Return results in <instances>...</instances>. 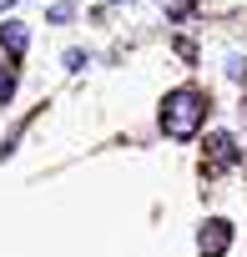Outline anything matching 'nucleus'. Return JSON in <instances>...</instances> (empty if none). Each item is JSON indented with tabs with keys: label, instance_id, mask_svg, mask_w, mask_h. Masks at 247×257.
I'll return each mask as SVG.
<instances>
[{
	"label": "nucleus",
	"instance_id": "obj_4",
	"mask_svg": "<svg viewBox=\"0 0 247 257\" xmlns=\"http://www.w3.org/2000/svg\"><path fill=\"white\" fill-rule=\"evenodd\" d=\"M0 46H6V56H11V61H16V56H26V46H31V26L6 21V26H0Z\"/></svg>",
	"mask_w": 247,
	"mask_h": 257
},
{
	"label": "nucleus",
	"instance_id": "obj_8",
	"mask_svg": "<svg viewBox=\"0 0 247 257\" xmlns=\"http://www.w3.org/2000/svg\"><path fill=\"white\" fill-rule=\"evenodd\" d=\"M227 76H232V81H247V61H242V56H227Z\"/></svg>",
	"mask_w": 247,
	"mask_h": 257
},
{
	"label": "nucleus",
	"instance_id": "obj_5",
	"mask_svg": "<svg viewBox=\"0 0 247 257\" xmlns=\"http://www.w3.org/2000/svg\"><path fill=\"white\" fill-rule=\"evenodd\" d=\"M16 96V66H0V101Z\"/></svg>",
	"mask_w": 247,
	"mask_h": 257
},
{
	"label": "nucleus",
	"instance_id": "obj_10",
	"mask_svg": "<svg viewBox=\"0 0 247 257\" xmlns=\"http://www.w3.org/2000/svg\"><path fill=\"white\" fill-rule=\"evenodd\" d=\"M11 6H21V0H0V11H11Z\"/></svg>",
	"mask_w": 247,
	"mask_h": 257
},
{
	"label": "nucleus",
	"instance_id": "obj_6",
	"mask_svg": "<svg viewBox=\"0 0 247 257\" xmlns=\"http://www.w3.org/2000/svg\"><path fill=\"white\" fill-rule=\"evenodd\" d=\"M71 16H76L71 0H61V6H51V11H46V21H51V26H61V21H71Z\"/></svg>",
	"mask_w": 247,
	"mask_h": 257
},
{
	"label": "nucleus",
	"instance_id": "obj_9",
	"mask_svg": "<svg viewBox=\"0 0 247 257\" xmlns=\"http://www.w3.org/2000/svg\"><path fill=\"white\" fill-rule=\"evenodd\" d=\"M162 6H167V16H187V11L197 6V0H162Z\"/></svg>",
	"mask_w": 247,
	"mask_h": 257
},
{
	"label": "nucleus",
	"instance_id": "obj_7",
	"mask_svg": "<svg viewBox=\"0 0 247 257\" xmlns=\"http://www.w3.org/2000/svg\"><path fill=\"white\" fill-rule=\"evenodd\" d=\"M86 66H91L86 51H66V71H86Z\"/></svg>",
	"mask_w": 247,
	"mask_h": 257
},
{
	"label": "nucleus",
	"instance_id": "obj_3",
	"mask_svg": "<svg viewBox=\"0 0 247 257\" xmlns=\"http://www.w3.org/2000/svg\"><path fill=\"white\" fill-rule=\"evenodd\" d=\"M237 162H242L237 142H232L227 132H212V137H207V157H202V167H207V172H227V167H237Z\"/></svg>",
	"mask_w": 247,
	"mask_h": 257
},
{
	"label": "nucleus",
	"instance_id": "obj_2",
	"mask_svg": "<svg viewBox=\"0 0 247 257\" xmlns=\"http://www.w3.org/2000/svg\"><path fill=\"white\" fill-rule=\"evenodd\" d=\"M227 247H232V222L227 217H207L202 232H197V252L202 257H227Z\"/></svg>",
	"mask_w": 247,
	"mask_h": 257
},
{
	"label": "nucleus",
	"instance_id": "obj_1",
	"mask_svg": "<svg viewBox=\"0 0 247 257\" xmlns=\"http://www.w3.org/2000/svg\"><path fill=\"white\" fill-rule=\"evenodd\" d=\"M207 121V96L197 86H177L162 96V111H157V126L172 137V142H192Z\"/></svg>",
	"mask_w": 247,
	"mask_h": 257
},
{
	"label": "nucleus",
	"instance_id": "obj_11",
	"mask_svg": "<svg viewBox=\"0 0 247 257\" xmlns=\"http://www.w3.org/2000/svg\"><path fill=\"white\" fill-rule=\"evenodd\" d=\"M106 6H116V0H106Z\"/></svg>",
	"mask_w": 247,
	"mask_h": 257
}]
</instances>
